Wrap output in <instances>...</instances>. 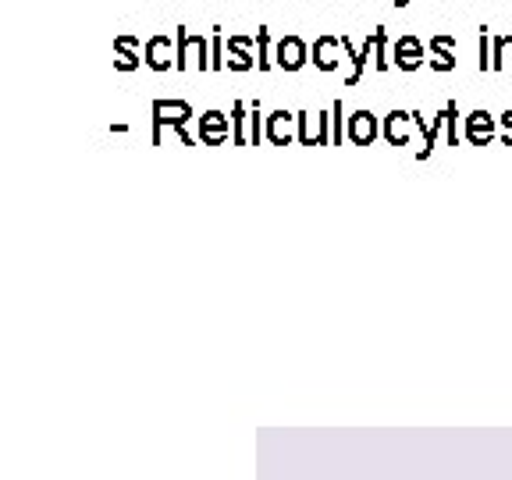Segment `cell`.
<instances>
[{
    "instance_id": "obj_1",
    "label": "cell",
    "mask_w": 512,
    "mask_h": 480,
    "mask_svg": "<svg viewBox=\"0 0 512 480\" xmlns=\"http://www.w3.org/2000/svg\"><path fill=\"white\" fill-rule=\"evenodd\" d=\"M466 136H470L473 146H488L491 136H495V118L488 111H473L466 118Z\"/></svg>"
},
{
    "instance_id": "obj_2",
    "label": "cell",
    "mask_w": 512,
    "mask_h": 480,
    "mask_svg": "<svg viewBox=\"0 0 512 480\" xmlns=\"http://www.w3.org/2000/svg\"><path fill=\"white\" fill-rule=\"evenodd\" d=\"M278 64L288 68V72H299L306 64V43L299 40V36H285V40L278 43Z\"/></svg>"
},
{
    "instance_id": "obj_3",
    "label": "cell",
    "mask_w": 512,
    "mask_h": 480,
    "mask_svg": "<svg viewBox=\"0 0 512 480\" xmlns=\"http://www.w3.org/2000/svg\"><path fill=\"white\" fill-rule=\"evenodd\" d=\"M200 139L210 146L224 143V139H228V118H224L221 111H207L200 118Z\"/></svg>"
},
{
    "instance_id": "obj_4",
    "label": "cell",
    "mask_w": 512,
    "mask_h": 480,
    "mask_svg": "<svg viewBox=\"0 0 512 480\" xmlns=\"http://www.w3.org/2000/svg\"><path fill=\"white\" fill-rule=\"evenodd\" d=\"M395 61H399V68H406V72H416V68L424 64V47H420V40H416V36H402L399 47H395Z\"/></svg>"
},
{
    "instance_id": "obj_5",
    "label": "cell",
    "mask_w": 512,
    "mask_h": 480,
    "mask_svg": "<svg viewBox=\"0 0 512 480\" xmlns=\"http://www.w3.org/2000/svg\"><path fill=\"white\" fill-rule=\"evenodd\" d=\"M349 136H352V143H360V146H370V143H374V136H377V121H374V114H367V111H356V114H352Z\"/></svg>"
},
{
    "instance_id": "obj_6",
    "label": "cell",
    "mask_w": 512,
    "mask_h": 480,
    "mask_svg": "<svg viewBox=\"0 0 512 480\" xmlns=\"http://www.w3.org/2000/svg\"><path fill=\"white\" fill-rule=\"evenodd\" d=\"M168 47H171V40L168 36H153L150 43H146V64H150V68H157V72H164V68H168Z\"/></svg>"
},
{
    "instance_id": "obj_7",
    "label": "cell",
    "mask_w": 512,
    "mask_h": 480,
    "mask_svg": "<svg viewBox=\"0 0 512 480\" xmlns=\"http://www.w3.org/2000/svg\"><path fill=\"white\" fill-rule=\"evenodd\" d=\"M246 47H249V36H235V40L228 43V50H232L228 64H232L235 72H249V68H253V57L246 54Z\"/></svg>"
},
{
    "instance_id": "obj_8",
    "label": "cell",
    "mask_w": 512,
    "mask_h": 480,
    "mask_svg": "<svg viewBox=\"0 0 512 480\" xmlns=\"http://www.w3.org/2000/svg\"><path fill=\"white\" fill-rule=\"evenodd\" d=\"M182 36H178V57H175V68H189V50H207L203 47L200 36H189L185 29H178Z\"/></svg>"
},
{
    "instance_id": "obj_9",
    "label": "cell",
    "mask_w": 512,
    "mask_h": 480,
    "mask_svg": "<svg viewBox=\"0 0 512 480\" xmlns=\"http://www.w3.org/2000/svg\"><path fill=\"white\" fill-rule=\"evenodd\" d=\"M452 36H438V40L431 43L434 47V54H438V61H434V68H438V72H452V68H456V57L448 54V47H452Z\"/></svg>"
},
{
    "instance_id": "obj_10",
    "label": "cell",
    "mask_w": 512,
    "mask_h": 480,
    "mask_svg": "<svg viewBox=\"0 0 512 480\" xmlns=\"http://www.w3.org/2000/svg\"><path fill=\"white\" fill-rule=\"evenodd\" d=\"M132 47H136V40H132V36H125V40H118V50H121V61H118V68L121 72H132V68H136V57H132Z\"/></svg>"
},
{
    "instance_id": "obj_11",
    "label": "cell",
    "mask_w": 512,
    "mask_h": 480,
    "mask_svg": "<svg viewBox=\"0 0 512 480\" xmlns=\"http://www.w3.org/2000/svg\"><path fill=\"white\" fill-rule=\"evenodd\" d=\"M285 118H288V114L285 111H278V114H274V118H271V139H274V143H278V146H285L288 143V132H285Z\"/></svg>"
},
{
    "instance_id": "obj_12",
    "label": "cell",
    "mask_w": 512,
    "mask_h": 480,
    "mask_svg": "<svg viewBox=\"0 0 512 480\" xmlns=\"http://www.w3.org/2000/svg\"><path fill=\"white\" fill-rule=\"evenodd\" d=\"M256 47H260V68H271V61H267V29L256 32Z\"/></svg>"
},
{
    "instance_id": "obj_13",
    "label": "cell",
    "mask_w": 512,
    "mask_h": 480,
    "mask_svg": "<svg viewBox=\"0 0 512 480\" xmlns=\"http://www.w3.org/2000/svg\"><path fill=\"white\" fill-rule=\"evenodd\" d=\"M253 107V143H260V104H249Z\"/></svg>"
},
{
    "instance_id": "obj_14",
    "label": "cell",
    "mask_w": 512,
    "mask_h": 480,
    "mask_svg": "<svg viewBox=\"0 0 512 480\" xmlns=\"http://www.w3.org/2000/svg\"><path fill=\"white\" fill-rule=\"evenodd\" d=\"M502 121H505V128H509V146H512V111H509V114H505V118H502Z\"/></svg>"
}]
</instances>
